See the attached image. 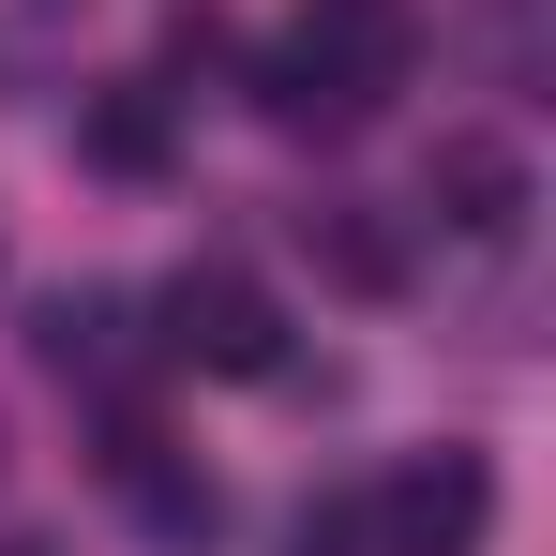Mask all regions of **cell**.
Returning a JSON list of instances; mask_svg holds the SVG:
<instances>
[{"instance_id": "9", "label": "cell", "mask_w": 556, "mask_h": 556, "mask_svg": "<svg viewBox=\"0 0 556 556\" xmlns=\"http://www.w3.org/2000/svg\"><path fill=\"white\" fill-rule=\"evenodd\" d=\"M241 61V15L226 0H166V76H226Z\"/></svg>"}, {"instance_id": "7", "label": "cell", "mask_w": 556, "mask_h": 556, "mask_svg": "<svg viewBox=\"0 0 556 556\" xmlns=\"http://www.w3.org/2000/svg\"><path fill=\"white\" fill-rule=\"evenodd\" d=\"M30 362L61 376V391H121V301H105V286L30 301Z\"/></svg>"}, {"instance_id": "2", "label": "cell", "mask_w": 556, "mask_h": 556, "mask_svg": "<svg viewBox=\"0 0 556 556\" xmlns=\"http://www.w3.org/2000/svg\"><path fill=\"white\" fill-rule=\"evenodd\" d=\"M151 316H166L151 346H166V362H195V376H271V362H286L271 286H256V271H226V256H211V271H181Z\"/></svg>"}, {"instance_id": "5", "label": "cell", "mask_w": 556, "mask_h": 556, "mask_svg": "<svg viewBox=\"0 0 556 556\" xmlns=\"http://www.w3.org/2000/svg\"><path fill=\"white\" fill-rule=\"evenodd\" d=\"M301 256H316V286H346V301H406V226L362 211V195H316L301 211Z\"/></svg>"}, {"instance_id": "8", "label": "cell", "mask_w": 556, "mask_h": 556, "mask_svg": "<svg viewBox=\"0 0 556 556\" xmlns=\"http://www.w3.org/2000/svg\"><path fill=\"white\" fill-rule=\"evenodd\" d=\"M256 121H271V136H362L376 91H346L316 46H271V61H256Z\"/></svg>"}, {"instance_id": "1", "label": "cell", "mask_w": 556, "mask_h": 556, "mask_svg": "<svg viewBox=\"0 0 556 556\" xmlns=\"http://www.w3.org/2000/svg\"><path fill=\"white\" fill-rule=\"evenodd\" d=\"M362 527H376V556H466L496 527V466L481 452H406L391 481H362Z\"/></svg>"}, {"instance_id": "3", "label": "cell", "mask_w": 556, "mask_h": 556, "mask_svg": "<svg viewBox=\"0 0 556 556\" xmlns=\"http://www.w3.org/2000/svg\"><path fill=\"white\" fill-rule=\"evenodd\" d=\"M421 211L452 226V241H527V151L511 136H437V166H421Z\"/></svg>"}, {"instance_id": "4", "label": "cell", "mask_w": 556, "mask_h": 556, "mask_svg": "<svg viewBox=\"0 0 556 556\" xmlns=\"http://www.w3.org/2000/svg\"><path fill=\"white\" fill-rule=\"evenodd\" d=\"M301 46H316L346 91L391 105V91H406V61H421V15H406V0H301Z\"/></svg>"}, {"instance_id": "6", "label": "cell", "mask_w": 556, "mask_h": 556, "mask_svg": "<svg viewBox=\"0 0 556 556\" xmlns=\"http://www.w3.org/2000/svg\"><path fill=\"white\" fill-rule=\"evenodd\" d=\"M76 166H91V181H166V166H181L166 91H76Z\"/></svg>"}]
</instances>
